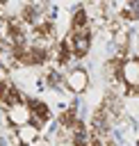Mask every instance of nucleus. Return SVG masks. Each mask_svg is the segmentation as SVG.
<instances>
[{
    "label": "nucleus",
    "mask_w": 139,
    "mask_h": 146,
    "mask_svg": "<svg viewBox=\"0 0 139 146\" xmlns=\"http://www.w3.org/2000/svg\"><path fill=\"white\" fill-rule=\"evenodd\" d=\"M121 84L125 89V96H139V59H123L121 62Z\"/></svg>",
    "instance_id": "obj_1"
},
{
    "label": "nucleus",
    "mask_w": 139,
    "mask_h": 146,
    "mask_svg": "<svg viewBox=\"0 0 139 146\" xmlns=\"http://www.w3.org/2000/svg\"><path fill=\"white\" fill-rule=\"evenodd\" d=\"M89 84H91V78H89V71L77 66L73 71H66L64 73V87L71 96H84L89 91Z\"/></svg>",
    "instance_id": "obj_2"
},
{
    "label": "nucleus",
    "mask_w": 139,
    "mask_h": 146,
    "mask_svg": "<svg viewBox=\"0 0 139 146\" xmlns=\"http://www.w3.org/2000/svg\"><path fill=\"white\" fill-rule=\"evenodd\" d=\"M30 119H32V112H30L27 103H16V105L5 107V121H7V125H9V128H14V130H18V128L27 125V123H30Z\"/></svg>",
    "instance_id": "obj_3"
},
{
    "label": "nucleus",
    "mask_w": 139,
    "mask_h": 146,
    "mask_svg": "<svg viewBox=\"0 0 139 146\" xmlns=\"http://www.w3.org/2000/svg\"><path fill=\"white\" fill-rule=\"evenodd\" d=\"M16 137H18V144H21V146H30L32 141H36V139L41 137V132H39L34 125L27 123V125H23V128L16 130Z\"/></svg>",
    "instance_id": "obj_4"
},
{
    "label": "nucleus",
    "mask_w": 139,
    "mask_h": 146,
    "mask_svg": "<svg viewBox=\"0 0 139 146\" xmlns=\"http://www.w3.org/2000/svg\"><path fill=\"white\" fill-rule=\"evenodd\" d=\"M30 146H50V144H48L46 139H41V137H39V139H36V141H32Z\"/></svg>",
    "instance_id": "obj_5"
}]
</instances>
